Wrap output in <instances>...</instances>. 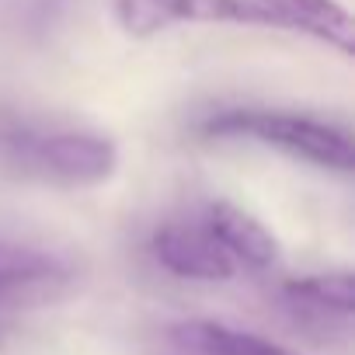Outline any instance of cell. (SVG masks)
<instances>
[{"label":"cell","mask_w":355,"mask_h":355,"mask_svg":"<svg viewBox=\"0 0 355 355\" xmlns=\"http://www.w3.org/2000/svg\"><path fill=\"white\" fill-rule=\"evenodd\" d=\"M153 261L174 275V279H192V282H230L237 275V265L220 248V241L209 234L206 223H164L150 237Z\"/></svg>","instance_id":"5"},{"label":"cell","mask_w":355,"mask_h":355,"mask_svg":"<svg viewBox=\"0 0 355 355\" xmlns=\"http://www.w3.org/2000/svg\"><path fill=\"white\" fill-rule=\"evenodd\" d=\"M115 21L129 39H153L178 25L268 28L258 0H115Z\"/></svg>","instance_id":"4"},{"label":"cell","mask_w":355,"mask_h":355,"mask_svg":"<svg viewBox=\"0 0 355 355\" xmlns=\"http://www.w3.org/2000/svg\"><path fill=\"white\" fill-rule=\"evenodd\" d=\"M209 234L220 241V248L230 254V261L241 268H251V272H268L275 261H279V244L275 237L244 209H237L234 202H213L206 209V220Z\"/></svg>","instance_id":"8"},{"label":"cell","mask_w":355,"mask_h":355,"mask_svg":"<svg viewBox=\"0 0 355 355\" xmlns=\"http://www.w3.org/2000/svg\"><path fill=\"white\" fill-rule=\"evenodd\" d=\"M77 286V268L53 248L28 241H0V324L53 306Z\"/></svg>","instance_id":"3"},{"label":"cell","mask_w":355,"mask_h":355,"mask_svg":"<svg viewBox=\"0 0 355 355\" xmlns=\"http://www.w3.org/2000/svg\"><path fill=\"white\" fill-rule=\"evenodd\" d=\"M167 341L182 355H300L272 338L220 320H182L167 331Z\"/></svg>","instance_id":"9"},{"label":"cell","mask_w":355,"mask_h":355,"mask_svg":"<svg viewBox=\"0 0 355 355\" xmlns=\"http://www.w3.org/2000/svg\"><path fill=\"white\" fill-rule=\"evenodd\" d=\"M199 129L213 139H248L258 146H272L293 160H303L320 171L352 174L355 153L352 136L341 125L296 115V112H268V108H227L199 122Z\"/></svg>","instance_id":"2"},{"label":"cell","mask_w":355,"mask_h":355,"mask_svg":"<svg viewBox=\"0 0 355 355\" xmlns=\"http://www.w3.org/2000/svg\"><path fill=\"white\" fill-rule=\"evenodd\" d=\"M279 306L293 317V324L320 334H348L355 313V286L348 272H324L289 279L279 289Z\"/></svg>","instance_id":"6"},{"label":"cell","mask_w":355,"mask_h":355,"mask_svg":"<svg viewBox=\"0 0 355 355\" xmlns=\"http://www.w3.org/2000/svg\"><path fill=\"white\" fill-rule=\"evenodd\" d=\"M119 167L108 136L73 125H46L25 115H0V174L49 189H98Z\"/></svg>","instance_id":"1"},{"label":"cell","mask_w":355,"mask_h":355,"mask_svg":"<svg viewBox=\"0 0 355 355\" xmlns=\"http://www.w3.org/2000/svg\"><path fill=\"white\" fill-rule=\"evenodd\" d=\"M268 28L310 35L341 56H352V18L338 0H258Z\"/></svg>","instance_id":"7"}]
</instances>
